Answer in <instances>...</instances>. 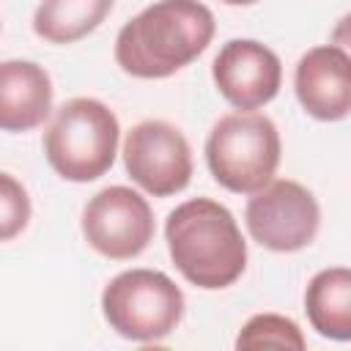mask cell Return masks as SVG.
<instances>
[{
    "instance_id": "cell-1",
    "label": "cell",
    "mask_w": 351,
    "mask_h": 351,
    "mask_svg": "<svg viewBox=\"0 0 351 351\" xmlns=\"http://www.w3.org/2000/svg\"><path fill=\"white\" fill-rule=\"evenodd\" d=\"M214 14L200 0H156L132 16L115 38V63L137 80H165L206 52Z\"/></svg>"
},
{
    "instance_id": "cell-2",
    "label": "cell",
    "mask_w": 351,
    "mask_h": 351,
    "mask_svg": "<svg viewBox=\"0 0 351 351\" xmlns=\"http://www.w3.org/2000/svg\"><path fill=\"white\" fill-rule=\"evenodd\" d=\"M165 239L173 266L195 288H228L247 269V241L236 217L211 197H192L176 206L167 214Z\"/></svg>"
},
{
    "instance_id": "cell-3",
    "label": "cell",
    "mask_w": 351,
    "mask_h": 351,
    "mask_svg": "<svg viewBox=\"0 0 351 351\" xmlns=\"http://www.w3.org/2000/svg\"><path fill=\"white\" fill-rule=\"evenodd\" d=\"M118 134V118L107 104L77 96L55 110L44 132V156L60 178L88 184L112 167Z\"/></svg>"
},
{
    "instance_id": "cell-4",
    "label": "cell",
    "mask_w": 351,
    "mask_h": 351,
    "mask_svg": "<svg viewBox=\"0 0 351 351\" xmlns=\"http://www.w3.org/2000/svg\"><path fill=\"white\" fill-rule=\"evenodd\" d=\"M206 165L219 186L236 195L263 189L280 165V132L269 115L228 112L206 140Z\"/></svg>"
},
{
    "instance_id": "cell-5",
    "label": "cell",
    "mask_w": 351,
    "mask_h": 351,
    "mask_svg": "<svg viewBox=\"0 0 351 351\" xmlns=\"http://www.w3.org/2000/svg\"><path fill=\"white\" fill-rule=\"evenodd\" d=\"M181 288L156 269H129L101 291V313L110 329L134 343H156L176 332L184 318Z\"/></svg>"
},
{
    "instance_id": "cell-6",
    "label": "cell",
    "mask_w": 351,
    "mask_h": 351,
    "mask_svg": "<svg viewBox=\"0 0 351 351\" xmlns=\"http://www.w3.org/2000/svg\"><path fill=\"white\" fill-rule=\"evenodd\" d=\"M244 222L261 247L271 252H299L313 244L321 228V206L304 184L277 178L252 192Z\"/></svg>"
},
{
    "instance_id": "cell-7",
    "label": "cell",
    "mask_w": 351,
    "mask_h": 351,
    "mask_svg": "<svg viewBox=\"0 0 351 351\" xmlns=\"http://www.w3.org/2000/svg\"><path fill=\"white\" fill-rule=\"evenodd\" d=\"M154 211L148 200L129 186H107L82 208L85 241L110 261H132L154 241Z\"/></svg>"
},
{
    "instance_id": "cell-8",
    "label": "cell",
    "mask_w": 351,
    "mask_h": 351,
    "mask_svg": "<svg viewBox=\"0 0 351 351\" xmlns=\"http://www.w3.org/2000/svg\"><path fill=\"white\" fill-rule=\"evenodd\" d=\"M129 178L154 197H170L192 181V148L167 121H140L123 140Z\"/></svg>"
},
{
    "instance_id": "cell-9",
    "label": "cell",
    "mask_w": 351,
    "mask_h": 351,
    "mask_svg": "<svg viewBox=\"0 0 351 351\" xmlns=\"http://www.w3.org/2000/svg\"><path fill=\"white\" fill-rule=\"evenodd\" d=\"M211 77L225 101L252 112L269 104L282 82V63L274 49L255 38H230L211 63Z\"/></svg>"
},
{
    "instance_id": "cell-10",
    "label": "cell",
    "mask_w": 351,
    "mask_h": 351,
    "mask_svg": "<svg viewBox=\"0 0 351 351\" xmlns=\"http://www.w3.org/2000/svg\"><path fill=\"white\" fill-rule=\"evenodd\" d=\"M293 90L315 121H343L351 115V55L337 44L307 49L293 71Z\"/></svg>"
},
{
    "instance_id": "cell-11",
    "label": "cell",
    "mask_w": 351,
    "mask_h": 351,
    "mask_svg": "<svg viewBox=\"0 0 351 351\" xmlns=\"http://www.w3.org/2000/svg\"><path fill=\"white\" fill-rule=\"evenodd\" d=\"M52 112V80L33 60H5L0 66V126L3 132H30Z\"/></svg>"
},
{
    "instance_id": "cell-12",
    "label": "cell",
    "mask_w": 351,
    "mask_h": 351,
    "mask_svg": "<svg viewBox=\"0 0 351 351\" xmlns=\"http://www.w3.org/2000/svg\"><path fill=\"white\" fill-rule=\"evenodd\" d=\"M304 313L310 326L329 340H351V269H321L304 291Z\"/></svg>"
},
{
    "instance_id": "cell-13",
    "label": "cell",
    "mask_w": 351,
    "mask_h": 351,
    "mask_svg": "<svg viewBox=\"0 0 351 351\" xmlns=\"http://www.w3.org/2000/svg\"><path fill=\"white\" fill-rule=\"evenodd\" d=\"M115 0H41L33 14V30L49 44H74L93 33Z\"/></svg>"
},
{
    "instance_id": "cell-14",
    "label": "cell",
    "mask_w": 351,
    "mask_h": 351,
    "mask_svg": "<svg viewBox=\"0 0 351 351\" xmlns=\"http://www.w3.org/2000/svg\"><path fill=\"white\" fill-rule=\"evenodd\" d=\"M236 348H293V351H302L304 335L293 318H285L277 313H258L241 326V332L236 337Z\"/></svg>"
},
{
    "instance_id": "cell-15",
    "label": "cell",
    "mask_w": 351,
    "mask_h": 351,
    "mask_svg": "<svg viewBox=\"0 0 351 351\" xmlns=\"http://www.w3.org/2000/svg\"><path fill=\"white\" fill-rule=\"evenodd\" d=\"M30 222V197L25 186L11 176H0V239L11 241Z\"/></svg>"
},
{
    "instance_id": "cell-16",
    "label": "cell",
    "mask_w": 351,
    "mask_h": 351,
    "mask_svg": "<svg viewBox=\"0 0 351 351\" xmlns=\"http://www.w3.org/2000/svg\"><path fill=\"white\" fill-rule=\"evenodd\" d=\"M332 44H337L340 49H346L351 55V14L337 19V25L332 30Z\"/></svg>"
},
{
    "instance_id": "cell-17",
    "label": "cell",
    "mask_w": 351,
    "mask_h": 351,
    "mask_svg": "<svg viewBox=\"0 0 351 351\" xmlns=\"http://www.w3.org/2000/svg\"><path fill=\"white\" fill-rule=\"evenodd\" d=\"M222 3H228V5H252L258 0H222Z\"/></svg>"
}]
</instances>
